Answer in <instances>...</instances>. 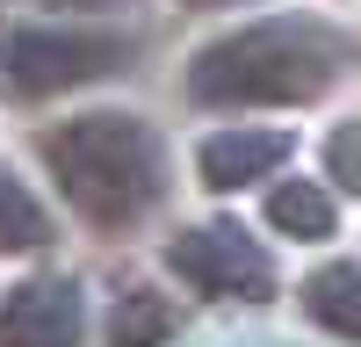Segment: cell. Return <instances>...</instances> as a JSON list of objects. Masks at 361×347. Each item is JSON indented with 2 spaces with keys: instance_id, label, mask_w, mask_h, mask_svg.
<instances>
[{
  "instance_id": "obj_1",
  "label": "cell",
  "mask_w": 361,
  "mask_h": 347,
  "mask_svg": "<svg viewBox=\"0 0 361 347\" xmlns=\"http://www.w3.org/2000/svg\"><path fill=\"white\" fill-rule=\"evenodd\" d=\"M37 166L58 202L102 239H130L173 195V145L145 109H73L37 130Z\"/></svg>"
},
{
  "instance_id": "obj_2",
  "label": "cell",
  "mask_w": 361,
  "mask_h": 347,
  "mask_svg": "<svg viewBox=\"0 0 361 347\" xmlns=\"http://www.w3.org/2000/svg\"><path fill=\"white\" fill-rule=\"evenodd\" d=\"M354 44L318 15H253L188 51L180 95L195 109H311L347 80Z\"/></svg>"
},
{
  "instance_id": "obj_3",
  "label": "cell",
  "mask_w": 361,
  "mask_h": 347,
  "mask_svg": "<svg viewBox=\"0 0 361 347\" xmlns=\"http://www.w3.org/2000/svg\"><path fill=\"white\" fill-rule=\"evenodd\" d=\"M137 29L102 22V15H15L0 22V80L22 102H58L80 87H102L130 73Z\"/></svg>"
},
{
  "instance_id": "obj_4",
  "label": "cell",
  "mask_w": 361,
  "mask_h": 347,
  "mask_svg": "<svg viewBox=\"0 0 361 347\" xmlns=\"http://www.w3.org/2000/svg\"><path fill=\"white\" fill-rule=\"evenodd\" d=\"M159 260H166V275L188 289V297H209V304H267L282 289L275 253H267L246 224H231V217L180 224Z\"/></svg>"
},
{
  "instance_id": "obj_5",
  "label": "cell",
  "mask_w": 361,
  "mask_h": 347,
  "mask_svg": "<svg viewBox=\"0 0 361 347\" xmlns=\"http://www.w3.org/2000/svg\"><path fill=\"white\" fill-rule=\"evenodd\" d=\"M0 347H87V282L73 268H29L0 289Z\"/></svg>"
},
{
  "instance_id": "obj_6",
  "label": "cell",
  "mask_w": 361,
  "mask_h": 347,
  "mask_svg": "<svg viewBox=\"0 0 361 347\" xmlns=\"http://www.w3.org/2000/svg\"><path fill=\"white\" fill-rule=\"evenodd\" d=\"M296 159V130L282 123H217L195 138V188L209 195H246L282 181V166Z\"/></svg>"
},
{
  "instance_id": "obj_7",
  "label": "cell",
  "mask_w": 361,
  "mask_h": 347,
  "mask_svg": "<svg viewBox=\"0 0 361 347\" xmlns=\"http://www.w3.org/2000/svg\"><path fill=\"white\" fill-rule=\"evenodd\" d=\"M260 217H267V231L289 239V246H325V239L340 231V195H333V181L289 174V181H267Z\"/></svg>"
},
{
  "instance_id": "obj_8",
  "label": "cell",
  "mask_w": 361,
  "mask_h": 347,
  "mask_svg": "<svg viewBox=\"0 0 361 347\" xmlns=\"http://www.w3.org/2000/svg\"><path fill=\"white\" fill-rule=\"evenodd\" d=\"M58 246V210L15 159H0V260H37Z\"/></svg>"
},
{
  "instance_id": "obj_9",
  "label": "cell",
  "mask_w": 361,
  "mask_h": 347,
  "mask_svg": "<svg viewBox=\"0 0 361 347\" xmlns=\"http://www.w3.org/2000/svg\"><path fill=\"white\" fill-rule=\"evenodd\" d=\"M296 311H304L318 333L361 347V260H325V268H311L304 289H296Z\"/></svg>"
},
{
  "instance_id": "obj_10",
  "label": "cell",
  "mask_w": 361,
  "mask_h": 347,
  "mask_svg": "<svg viewBox=\"0 0 361 347\" xmlns=\"http://www.w3.org/2000/svg\"><path fill=\"white\" fill-rule=\"evenodd\" d=\"M173 333H180V304L166 297V289L123 282V289L109 297V333H102V347H173Z\"/></svg>"
},
{
  "instance_id": "obj_11",
  "label": "cell",
  "mask_w": 361,
  "mask_h": 347,
  "mask_svg": "<svg viewBox=\"0 0 361 347\" xmlns=\"http://www.w3.org/2000/svg\"><path fill=\"white\" fill-rule=\"evenodd\" d=\"M325 181L361 202V116H340V123L325 130Z\"/></svg>"
},
{
  "instance_id": "obj_12",
  "label": "cell",
  "mask_w": 361,
  "mask_h": 347,
  "mask_svg": "<svg viewBox=\"0 0 361 347\" xmlns=\"http://www.w3.org/2000/svg\"><path fill=\"white\" fill-rule=\"evenodd\" d=\"M37 15H116V8H130V0H29Z\"/></svg>"
},
{
  "instance_id": "obj_13",
  "label": "cell",
  "mask_w": 361,
  "mask_h": 347,
  "mask_svg": "<svg viewBox=\"0 0 361 347\" xmlns=\"http://www.w3.org/2000/svg\"><path fill=\"white\" fill-rule=\"evenodd\" d=\"M180 8H195V15H217V8H246V0H180Z\"/></svg>"
}]
</instances>
